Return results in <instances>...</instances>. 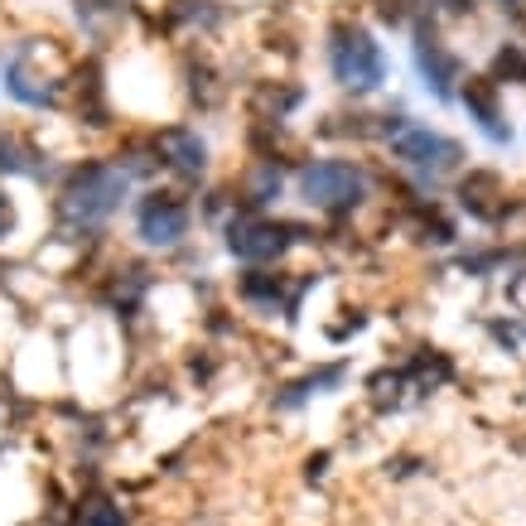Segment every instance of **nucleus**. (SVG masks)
Here are the masks:
<instances>
[{
	"label": "nucleus",
	"mask_w": 526,
	"mask_h": 526,
	"mask_svg": "<svg viewBox=\"0 0 526 526\" xmlns=\"http://www.w3.org/2000/svg\"><path fill=\"white\" fill-rule=\"evenodd\" d=\"M121 194H126V179L116 169H87L83 184L68 198V208H73V218L92 222V218H107L111 208L121 203Z\"/></svg>",
	"instance_id": "nucleus-1"
},
{
	"label": "nucleus",
	"mask_w": 526,
	"mask_h": 526,
	"mask_svg": "<svg viewBox=\"0 0 526 526\" xmlns=\"http://www.w3.org/2000/svg\"><path fill=\"white\" fill-rule=\"evenodd\" d=\"M184 227H189V213H184L179 203H169V198H155V203L145 208V218H140V232H145L150 242H179Z\"/></svg>",
	"instance_id": "nucleus-2"
},
{
	"label": "nucleus",
	"mask_w": 526,
	"mask_h": 526,
	"mask_svg": "<svg viewBox=\"0 0 526 526\" xmlns=\"http://www.w3.org/2000/svg\"><path fill=\"white\" fill-rule=\"evenodd\" d=\"M232 251L247 256V261H261V256H276L280 251V232L266 227V222H237L232 227Z\"/></svg>",
	"instance_id": "nucleus-3"
},
{
	"label": "nucleus",
	"mask_w": 526,
	"mask_h": 526,
	"mask_svg": "<svg viewBox=\"0 0 526 526\" xmlns=\"http://www.w3.org/2000/svg\"><path fill=\"white\" fill-rule=\"evenodd\" d=\"M348 184H353V169L348 165H314L305 174V194L319 198V203L338 198V189H348Z\"/></svg>",
	"instance_id": "nucleus-4"
},
{
	"label": "nucleus",
	"mask_w": 526,
	"mask_h": 526,
	"mask_svg": "<svg viewBox=\"0 0 526 526\" xmlns=\"http://www.w3.org/2000/svg\"><path fill=\"white\" fill-rule=\"evenodd\" d=\"M358 68H367V78H372V73H377V58H372V49H367V39H353V49H343V54H338V73H343V78H348V73H353V78H358Z\"/></svg>",
	"instance_id": "nucleus-5"
}]
</instances>
